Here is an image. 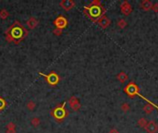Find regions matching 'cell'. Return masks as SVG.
Here are the masks:
<instances>
[{"label":"cell","mask_w":158,"mask_h":133,"mask_svg":"<svg viewBox=\"0 0 158 133\" xmlns=\"http://www.w3.org/2000/svg\"><path fill=\"white\" fill-rule=\"evenodd\" d=\"M59 6L61 8H63L64 10L69 11L75 7L76 3L73 1V0H62V1L59 3Z\"/></svg>","instance_id":"cell-11"},{"label":"cell","mask_w":158,"mask_h":133,"mask_svg":"<svg viewBox=\"0 0 158 133\" xmlns=\"http://www.w3.org/2000/svg\"><path fill=\"white\" fill-rule=\"evenodd\" d=\"M54 25L56 26V28L63 30L68 26V20L64 16H58L54 20Z\"/></svg>","instance_id":"cell-6"},{"label":"cell","mask_w":158,"mask_h":133,"mask_svg":"<svg viewBox=\"0 0 158 133\" xmlns=\"http://www.w3.org/2000/svg\"><path fill=\"white\" fill-rule=\"evenodd\" d=\"M152 10H153L154 13H158V3L153 4V7H152Z\"/></svg>","instance_id":"cell-25"},{"label":"cell","mask_w":158,"mask_h":133,"mask_svg":"<svg viewBox=\"0 0 158 133\" xmlns=\"http://www.w3.org/2000/svg\"><path fill=\"white\" fill-rule=\"evenodd\" d=\"M31 123L33 127H38L41 123V121H40V118H33L31 121Z\"/></svg>","instance_id":"cell-22"},{"label":"cell","mask_w":158,"mask_h":133,"mask_svg":"<svg viewBox=\"0 0 158 133\" xmlns=\"http://www.w3.org/2000/svg\"><path fill=\"white\" fill-rule=\"evenodd\" d=\"M105 11L107 9L102 6V2L100 0H92L90 5L84 7L83 13L92 22L96 23V21L104 15Z\"/></svg>","instance_id":"cell-2"},{"label":"cell","mask_w":158,"mask_h":133,"mask_svg":"<svg viewBox=\"0 0 158 133\" xmlns=\"http://www.w3.org/2000/svg\"><path fill=\"white\" fill-rule=\"evenodd\" d=\"M39 24V20L37 19H35L34 17H31L30 19H29L26 22V25L27 27L30 29V30H33V29H35Z\"/></svg>","instance_id":"cell-12"},{"label":"cell","mask_w":158,"mask_h":133,"mask_svg":"<svg viewBox=\"0 0 158 133\" xmlns=\"http://www.w3.org/2000/svg\"><path fill=\"white\" fill-rule=\"evenodd\" d=\"M116 25H118V27L119 29H121V30H123V29H125L128 25V23H127V20H124V19H120L118 20V22H116Z\"/></svg>","instance_id":"cell-16"},{"label":"cell","mask_w":158,"mask_h":133,"mask_svg":"<svg viewBox=\"0 0 158 133\" xmlns=\"http://www.w3.org/2000/svg\"><path fill=\"white\" fill-rule=\"evenodd\" d=\"M120 109L124 113H127V112H128L130 110V106L128 105V103H123L122 105L120 106Z\"/></svg>","instance_id":"cell-19"},{"label":"cell","mask_w":158,"mask_h":133,"mask_svg":"<svg viewBox=\"0 0 158 133\" xmlns=\"http://www.w3.org/2000/svg\"><path fill=\"white\" fill-rule=\"evenodd\" d=\"M123 91H124V92L128 97L133 99L136 95H139L140 88H139V86L133 82V80H131V82H130L125 86Z\"/></svg>","instance_id":"cell-4"},{"label":"cell","mask_w":158,"mask_h":133,"mask_svg":"<svg viewBox=\"0 0 158 133\" xmlns=\"http://www.w3.org/2000/svg\"><path fill=\"white\" fill-rule=\"evenodd\" d=\"M51 115L57 122H62L68 115V112L66 109V102H64L61 105H58L55 108H53L51 110Z\"/></svg>","instance_id":"cell-3"},{"label":"cell","mask_w":158,"mask_h":133,"mask_svg":"<svg viewBox=\"0 0 158 133\" xmlns=\"http://www.w3.org/2000/svg\"><path fill=\"white\" fill-rule=\"evenodd\" d=\"M28 35V30L19 20H16L12 25L9 26L5 32L6 41L8 43L20 44Z\"/></svg>","instance_id":"cell-1"},{"label":"cell","mask_w":158,"mask_h":133,"mask_svg":"<svg viewBox=\"0 0 158 133\" xmlns=\"http://www.w3.org/2000/svg\"><path fill=\"white\" fill-rule=\"evenodd\" d=\"M53 33H54L56 36H60V35H62V33H63V30L56 28L55 30H53Z\"/></svg>","instance_id":"cell-24"},{"label":"cell","mask_w":158,"mask_h":133,"mask_svg":"<svg viewBox=\"0 0 158 133\" xmlns=\"http://www.w3.org/2000/svg\"><path fill=\"white\" fill-rule=\"evenodd\" d=\"M116 79H118V80L120 83H124L125 82H127V80H128V76L126 72L120 71L118 75H116Z\"/></svg>","instance_id":"cell-14"},{"label":"cell","mask_w":158,"mask_h":133,"mask_svg":"<svg viewBox=\"0 0 158 133\" xmlns=\"http://www.w3.org/2000/svg\"><path fill=\"white\" fill-rule=\"evenodd\" d=\"M96 23L102 29H107V28H108L111 25V20L108 18L107 16L104 15L103 17H101V18L96 21Z\"/></svg>","instance_id":"cell-10"},{"label":"cell","mask_w":158,"mask_h":133,"mask_svg":"<svg viewBox=\"0 0 158 133\" xmlns=\"http://www.w3.org/2000/svg\"><path fill=\"white\" fill-rule=\"evenodd\" d=\"M147 123H148V121L146 120V118H140L137 122V124L140 128H142V129L145 128V126L147 125Z\"/></svg>","instance_id":"cell-17"},{"label":"cell","mask_w":158,"mask_h":133,"mask_svg":"<svg viewBox=\"0 0 158 133\" xmlns=\"http://www.w3.org/2000/svg\"><path fill=\"white\" fill-rule=\"evenodd\" d=\"M144 129L147 133H157L158 132V124L154 120L148 121L147 125L145 126Z\"/></svg>","instance_id":"cell-9"},{"label":"cell","mask_w":158,"mask_h":133,"mask_svg":"<svg viewBox=\"0 0 158 133\" xmlns=\"http://www.w3.org/2000/svg\"><path fill=\"white\" fill-rule=\"evenodd\" d=\"M152 7H153V3H152L150 0H142V1L140 3V8H142L143 11L151 10Z\"/></svg>","instance_id":"cell-13"},{"label":"cell","mask_w":158,"mask_h":133,"mask_svg":"<svg viewBox=\"0 0 158 133\" xmlns=\"http://www.w3.org/2000/svg\"><path fill=\"white\" fill-rule=\"evenodd\" d=\"M132 6L128 3V1H124V2H122V4L120 5V11H121V13L123 15H125V16H128L131 12H132Z\"/></svg>","instance_id":"cell-8"},{"label":"cell","mask_w":158,"mask_h":133,"mask_svg":"<svg viewBox=\"0 0 158 133\" xmlns=\"http://www.w3.org/2000/svg\"><path fill=\"white\" fill-rule=\"evenodd\" d=\"M39 75H40V76L44 77L50 86H56L60 82V77L58 76L57 73L55 72V71H52L49 74H44L42 72H39Z\"/></svg>","instance_id":"cell-5"},{"label":"cell","mask_w":158,"mask_h":133,"mask_svg":"<svg viewBox=\"0 0 158 133\" xmlns=\"http://www.w3.org/2000/svg\"><path fill=\"white\" fill-rule=\"evenodd\" d=\"M6 133H16V130H8V129H7Z\"/></svg>","instance_id":"cell-27"},{"label":"cell","mask_w":158,"mask_h":133,"mask_svg":"<svg viewBox=\"0 0 158 133\" xmlns=\"http://www.w3.org/2000/svg\"><path fill=\"white\" fill-rule=\"evenodd\" d=\"M154 109V103H146V105L142 107V110L144 111L145 114H147V115H150V114L153 113Z\"/></svg>","instance_id":"cell-15"},{"label":"cell","mask_w":158,"mask_h":133,"mask_svg":"<svg viewBox=\"0 0 158 133\" xmlns=\"http://www.w3.org/2000/svg\"><path fill=\"white\" fill-rule=\"evenodd\" d=\"M35 107H36V103H35L33 101H30L27 103V108L29 109L30 111H33Z\"/></svg>","instance_id":"cell-20"},{"label":"cell","mask_w":158,"mask_h":133,"mask_svg":"<svg viewBox=\"0 0 158 133\" xmlns=\"http://www.w3.org/2000/svg\"><path fill=\"white\" fill-rule=\"evenodd\" d=\"M68 105L70 106V108L74 111H79L80 107H81V103L80 102V100L78 99L76 96H71L68 99Z\"/></svg>","instance_id":"cell-7"},{"label":"cell","mask_w":158,"mask_h":133,"mask_svg":"<svg viewBox=\"0 0 158 133\" xmlns=\"http://www.w3.org/2000/svg\"><path fill=\"white\" fill-rule=\"evenodd\" d=\"M108 133H120V132L118 131V129H116V128H112V129H109Z\"/></svg>","instance_id":"cell-26"},{"label":"cell","mask_w":158,"mask_h":133,"mask_svg":"<svg viewBox=\"0 0 158 133\" xmlns=\"http://www.w3.org/2000/svg\"><path fill=\"white\" fill-rule=\"evenodd\" d=\"M9 16V12L7 10V9H1L0 10V19H2V20H6V19H8V17Z\"/></svg>","instance_id":"cell-18"},{"label":"cell","mask_w":158,"mask_h":133,"mask_svg":"<svg viewBox=\"0 0 158 133\" xmlns=\"http://www.w3.org/2000/svg\"><path fill=\"white\" fill-rule=\"evenodd\" d=\"M6 106H7V102H6V100L4 99V98L0 97V111L4 110V109L6 108Z\"/></svg>","instance_id":"cell-21"},{"label":"cell","mask_w":158,"mask_h":133,"mask_svg":"<svg viewBox=\"0 0 158 133\" xmlns=\"http://www.w3.org/2000/svg\"><path fill=\"white\" fill-rule=\"evenodd\" d=\"M7 129L8 130H16V125L13 122H9L7 125Z\"/></svg>","instance_id":"cell-23"}]
</instances>
